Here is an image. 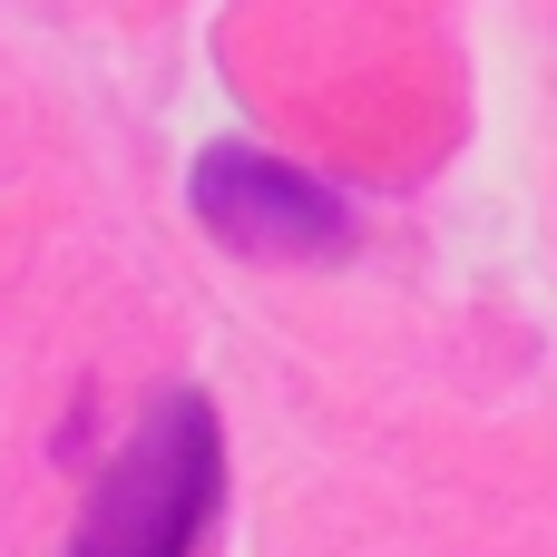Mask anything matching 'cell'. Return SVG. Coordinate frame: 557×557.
Instances as JSON below:
<instances>
[{"label":"cell","mask_w":557,"mask_h":557,"mask_svg":"<svg viewBox=\"0 0 557 557\" xmlns=\"http://www.w3.org/2000/svg\"><path fill=\"white\" fill-rule=\"evenodd\" d=\"M215 499H225V431H215V401L176 382L137 411V431L98 470V499L69 557H196Z\"/></svg>","instance_id":"cell-1"},{"label":"cell","mask_w":557,"mask_h":557,"mask_svg":"<svg viewBox=\"0 0 557 557\" xmlns=\"http://www.w3.org/2000/svg\"><path fill=\"white\" fill-rule=\"evenodd\" d=\"M186 196H196V225L235 255H264V264H343L352 255V206L264 147H206Z\"/></svg>","instance_id":"cell-2"}]
</instances>
